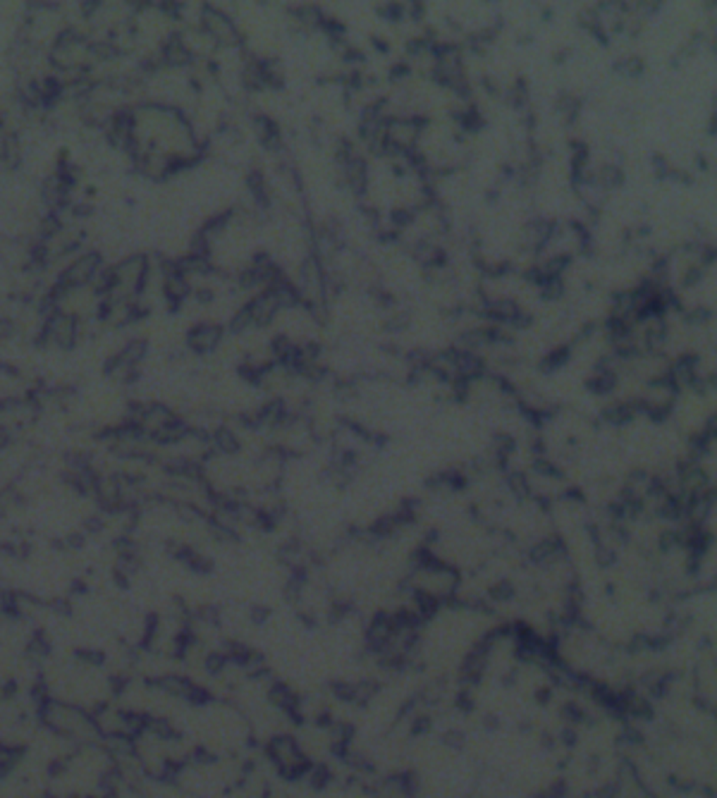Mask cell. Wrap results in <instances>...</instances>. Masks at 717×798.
Masks as SVG:
<instances>
[{
    "label": "cell",
    "instance_id": "obj_2",
    "mask_svg": "<svg viewBox=\"0 0 717 798\" xmlns=\"http://www.w3.org/2000/svg\"><path fill=\"white\" fill-rule=\"evenodd\" d=\"M46 337L48 342H53L55 347H72L74 340H77V320H74L69 313H55L53 318L46 323Z\"/></svg>",
    "mask_w": 717,
    "mask_h": 798
},
{
    "label": "cell",
    "instance_id": "obj_3",
    "mask_svg": "<svg viewBox=\"0 0 717 798\" xmlns=\"http://www.w3.org/2000/svg\"><path fill=\"white\" fill-rule=\"evenodd\" d=\"M220 340V328L218 325H196L189 333V345L196 352H211Z\"/></svg>",
    "mask_w": 717,
    "mask_h": 798
},
{
    "label": "cell",
    "instance_id": "obj_5",
    "mask_svg": "<svg viewBox=\"0 0 717 798\" xmlns=\"http://www.w3.org/2000/svg\"><path fill=\"white\" fill-rule=\"evenodd\" d=\"M215 442H218V447L223 452H235L237 450V440L232 438V433H227V430H220V433L215 435Z\"/></svg>",
    "mask_w": 717,
    "mask_h": 798
},
{
    "label": "cell",
    "instance_id": "obj_4",
    "mask_svg": "<svg viewBox=\"0 0 717 798\" xmlns=\"http://www.w3.org/2000/svg\"><path fill=\"white\" fill-rule=\"evenodd\" d=\"M206 25H208V32L213 34L215 39H220V41H235L237 39V32H235V25H232L230 20H227L225 15H218V13H211V10H208L206 13Z\"/></svg>",
    "mask_w": 717,
    "mask_h": 798
},
{
    "label": "cell",
    "instance_id": "obj_1",
    "mask_svg": "<svg viewBox=\"0 0 717 798\" xmlns=\"http://www.w3.org/2000/svg\"><path fill=\"white\" fill-rule=\"evenodd\" d=\"M101 270V259L98 254H81L79 259H74L60 275V287L62 292H72V289H79L84 284H89L93 277Z\"/></svg>",
    "mask_w": 717,
    "mask_h": 798
}]
</instances>
